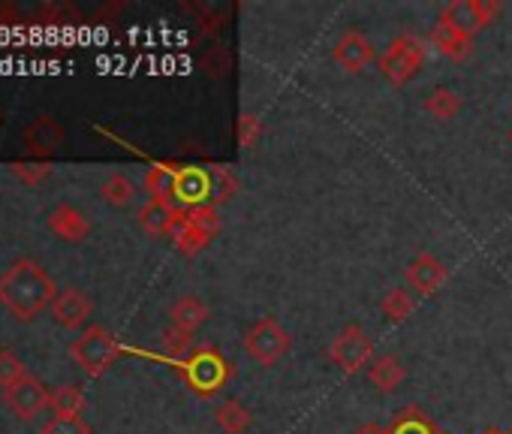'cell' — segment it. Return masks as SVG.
<instances>
[{"label": "cell", "instance_id": "cell-18", "mask_svg": "<svg viewBox=\"0 0 512 434\" xmlns=\"http://www.w3.org/2000/svg\"><path fill=\"white\" fill-rule=\"evenodd\" d=\"M368 380L377 392H395L404 380H407V368L398 356L383 353L368 365Z\"/></svg>", "mask_w": 512, "mask_h": 434}, {"label": "cell", "instance_id": "cell-33", "mask_svg": "<svg viewBox=\"0 0 512 434\" xmlns=\"http://www.w3.org/2000/svg\"><path fill=\"white\" fill-rule=\"evenodd\" d=\"M0 124H4V112H0Z\"/></svg>", "mask_w": 512, "mask_h": 434}, {"label": "cell", "instance_id": "cell-15", "mask_svg": "<svg viewBox=\"0 0 512 434\" xmlns=\"http://www.w3.org/2000/svg\"><path fill=\"white\" fill-rule=\"evenodd\" d=\"M181 221H184V208H175V205H166V202H157V199H148L139 208V227L154 239L175 236Z\"/></svg>", "mask_w": 512, "mask_h": 434}, {"label": "cell", "instance_id": "cell-6", "mask_svg": "<svg viewBox=\"0 0 512 434\" xmlns=\"http://www.w3.org/2000/svg\"><path fill=\"white\" fill-rule=\"evenodd\" d=\"M217 233H220V214H217V208L214 205H196V208L184 211V221L175 230L172 242H175L178 254L196 257V254H202L214 242Z\"/></svg>", "mask_w": 512, "mask_h": 434}, {"label": "cell", "instance_id": "cell-27", "mask_svg": "<svg viewBox=\"0 0 512 434\" xmlns=\"http://www.w3.org/2000/svg\"><path fill=\"white\" fill-rule=\"evenodd\" d=\"M193 353V335L175 329V326H166L163 332V356L172 359V362H184L187 356Z\"/></svg>", "mask_w": 512, "mask_h": 434}, {"label": "cell", "instance_id": "cell-7", "mask_svg": "<svg viewBox=\"0 0 512 434\" xmlns=\"http://www.w3.org/2000/svg\"><path fill=\"white\" fill-rule=\"evenodd\" d=\"M329 359L344 374H359L374 362V341L359 323H347L329 344Z\"/></svg>", "mask_w": 512, "mask_h": 434}, {"label": "cell", "instance_id": "cell-8", "mask_svg": "<svg viewBox=\"0 0 512 434\" xmlns=\"http://www.w3.org/2000/svg\"><path fill=\"white\" fill-rule=\"evenodd\" d=\"M497 13H500L497 0H452V4L443 7L440 22L458 28L467 37H476L497 19Z\"/></svg>", "mask_w": 512, "mask_h": 434}, {"label": "cell", "instance_id": "cell-17", "mask_svg": "<svg viewBox=\"0 0 512 434\" xmlns=\"http://www.w3.org/2000/svg\"><path fill=\"white\" fill-rule=\"evenodd\" d=\"M208 317H211V311L199 296H181L169 311V326H175L187 335H196L208 323Z\"/></svg>", "mask_w": 512, "mask_h": 434}, {"label": "cell", "instance_id": "cell-9", "mask_svg": "<svg viewBox=\"0 0 512 434\" xmlns=\"http://www.w3.org/2000/svg\"><path fill=\"white\" fill-rule=\"evenodd\" d=\"M4 404L10 407V413L22 422L37 419L46 407H49V389L40 377L28 374L22 383H16L13 389L4 392Z\"/></svg>", "mask_w": 512, "mask_h": 434}, {"label": "cell", "instance_id": "cell-2", "mask_svg": "<svg viewBox=\"0 0 512 434\" xmlns=\"http://www.w3.org/2000/svg\"><path fill=\"white\" fill-rule=\"evenodd\" d=\"M178 368H181L187 386L202 398L217 395L232 380V362L211 344L196 347L184 362H178Z\"/></svg>", "mask_w": 512, "mask_h": 434}, {"label": "cell", "instance_id": "cell-14", "mask_svg": "<svg viewBox=\"0 0 512 434\" xmlns=\"http://www.w3.org/2000/svg\"><path fill=\"white\" fill-rule=\"evenodd\" d=\"M49 230L61 239V242H70V245H79L91 236V221L88 214L73 205V202H61L52 208L49 214Z\"/></svg>", "mask_w": 512, "mask_h": 434}, {"label": "cell", "instance_id": "cell-13", "mask_svg": "<svg viewBox=\"0 0 512 434\" xmlns=\"http://www.w3.org/2000/svg\"><path fill=\"white\" fill-rule=\"evenodd\" d=\"M94 314V302L79 287H64L52 305V320L64 329H85Z\"/></svg>", "mask_w": 512, "mask_h": 434}, {"label": "cell", "instance_id": "cell-24", "mask_svg": "<svg viewBox=\"0 0 512 434\" xmlns=\"http://www.w3.org/2000/svg\"><path fill=\"white\" fill-rule=\"evenodd\" d=\"M380 311L389 323H404L413 311H416V296L407 290V287H392L383 302H380Z\"/></svg>", "mask_w": 512, "mask_h": 434}, {"label": "cell", "instance_id": "cell-10", "mask_svg": "<svg viewBox=\"0 0 512 434\" xmlns=\"http://www.w3.org/2000/svg\"><path fill=\"white\" fill-rule=\"evenodd\" d=\"M377 49L374 43L362 34V31H347L338 37V43L332 46V61L347 73V76H359L365 67H371L377 61Z\"/></svg>", "mask_w": 512, "mask_h": 434}, {"label": "cell", "instance_id": "cell-22", "mask_svg": "<svg viewBox=\"0 0 512 434\" xmlns=\"http://www.w3.org/2000/svg\"><path fill=\"white\" fill-rule=\"evenodd\" d=\"M136 196V184L130 181V175L124 172H112L106 175V181L100 184V199L112 208H127Z\"/></svg>", "mask_w": 512, "mask_h": 434}, {"label": "cell", "instance_id": "cell-3", "mask_svg": "<svg viewBox=\"0 0 512 434\" xmlns=\"http://www.w3.org/2000/svg\"><path fill=\"white\" fill-rule=\"evenodd\" d=\"M425 58H428V46H425L419 37H413V34H401V37H395V40L380 52L377 70H380V76H383L389 85L401 88V85H407L410 79H416V76L422 73Z\"/></svg>", "mask_w": 512, "mask_h": 434}, {"label": "cell", "instance_id": "cell-32", "mask_svg": "<svg viewBox=\"0 0 512 434\" xmlns=\"http://www.w3.org/2000/svg\"><path fill=\"white\" fill-rule=\"evenodd\" d=\"M482 434H512V431H503V428H488V431H482Z\"/></svg>", "mask_w": 512, "mask_h": 434}, {"label": "cell", "instance_id": "cell-28", "mask_svg": "<svg viewBox=\"0 0 512 434\" xmlns=\"http://www.w3.org/2000/svg\"><path fill=\"white\" fill-rule=\"evenodd\" d=\"M10 172L22 184H40L52 175V166L46 160H16V163H10Z\"/></svg>", "mask_w": 512, "mask_h": 434}, {"label": "cell", "instance_id": "cell-29", "mask_svg": "<svg viewBox=\"0 0 512 434\" xmlns=\"http://www.w3.org/2000/svg\"><path fill=\"white\" fill-rule=\"evenodd\" d=\"M43 434H94V431L82 416H52Z\"/></svg>", "mask_w": 512, "mask_h": 434}, {"label": "cell", "instance_id": "cell-20", "mask_svg": "<svg viewBox=\"0 0 512 434\" xmlns=\"http://www.w3.org/2000/svg\"><path fill=\"white\" fill-rule=\"evenodd\" d=\"M389 434H443V431L437 428V422H434L422 407L407 404V407H401V410L392 416Z\"/></svg>", "mask_w": 512, "mask_h": 434}, {"label": "cell", "instance_id": "cell-11", "mask_svg": "<svg viewBox=\"0 0 512 434\" xmlns=\"http://www.w3.org/2000/svg\"><path fill=\"white\" fill-rule=\"evenodd\" d=\"M64 145H67V133L52 115H37L25 127V151L31 160H46V157L58 154Z\"/></svg>", "mask_w": 512, "mask_h": 434}, {"label": "cell", "instance_id": "cell-21", "mask_svg": "<svg viewBox=\"0 0 512 434\" xmlns=\"http://www.w3.org/2000/svg\"><path fill=\"white\" fill-rule=\"evenodd\" d=\"M145 190H148L151 199L178 208V202H175V166H169V163L151 166L148 175H145Z\"/></svg>", "mask_w": 512, "mask_h": 434}, {"label": "cell", "instance_id": "cell-16", "mask_svg": "<svg viewBox=\"0 0 512 434\" xmlns=\"http://www.w3.org/2000/svg\"><path fill=\"white\" fill-rule=\"evenodd\" d=\"M431 46H434L443 58H449V61H455V64H461V61H467V58L473 55V37L461 34L458 28H452V25H446V22H440V19H437V25L431 28Z\"/></svg>", "mask_w": 512, "mask_h": 434}, {"label": "cell", "instance_id": "cell-1", "mask_svg": "<svg viewBox=\"0 0 512 434\" xmlns=\"http://www.w3.org/2000/svg\"><path fill=\"white\" fill-rule=\"evenodd\" d=\"M58 293L61 290L55 287L52 275L31 257H19L0 275V305L22 323H31L40 314L52 311Z\"/></svg>", "mask_w": 512, "mask_h": 434}, {"label": "cell", "instance_id": "cell-12", "mask_svg": "<svg viewBox=\"0 0 512 434\" xmlns=\"http://www.w3.org/2000/svg\"><path fill=\"white\" fill-rule=\"evenodd\" d=\"M404 281L413 293L419 296H434L437 290H443V284L449 281V269L443 266V260H437L434 254H419L407 263L404 269Z\"/></svg>", "mask_w": 512, "mask_h": 434}, {"label": "cell", "instance_id": "cell-31", "mask_svg": "<svg viewBox=\"0 0 512 434\" xmlns=\"http://www.w3.org/2000/svg\"><path fill=\"white\" fill-rule=\"evenodd\" d=\"M353 434H389V425H380V422H365V425H359Z\"/></svg>", "mask_w": 512, "mask_h": 434}, {"label": "cell", "instance_id": "cell-25", "mask_svg": "<svg viewBox=\"0 0 512 434\" xmlns=\"http://www.w3.org/2000/svg\"><path fill=\"white\" fill-rule=\"evenodd\" d=\"M49 407L55 410V416H82L85 410V392L79 386H58L49 392Z\"/></svg>", "mask_w": 512, "mask_h": 434}, {"label": "cell", "instance_id": "cell-5", "mask_svg": "<svg viewBox=\"0 0 512 434\" xmlns=\"http://www.w3.org/2000/svg\"><path fill=\"white\" fill-rule=\"evenodd\" d=\"M293 347V335L284 329V323L272 314L260 317L244 335V353L263 368H272L278 365Z\"/></svg>", "mask_w": 512, "mask_h": 434}, {"label": "cell", "instance_id": "cell-34", "mask_svg": "<svg viewBox=\"0 0 512 434\" xmlns=\"http://www.w3.org/2000/svg\"><path fill=\"white\" fill-rule=\"evenodd\" d=\"M509 139H512V133H509Z\"/></svg>", "mask_w": 512, "mask_h": 434}, {"label": "cell", "instance_id": "cell-30", "mask_svg": "<svg viewBox=\"0 0 512 434\" xmlns=\"http://www.w3.org/2000/svg\"><path fill=\"white\" fill-rule=\"evenodd\" d=\"M235 136H238V145H241V148H253L256 142H260V136H263V124H260V118L250 115V112H244V115L238 118Z\"/></svg>", "mask_w": 512, "mask_h": 434}, {"label": "cell", "instance_id": "cell-19", "mask_svg": "<svg viewBox=\"0 0 512 434\" xmlns=\"http://www.w3.org/2000/svg\"><path fill=\"white\" fill-rule=\"evenodd\" d=\"M214 422L220 425L223 434H244L253 425V413L244 401L238 398H223L214 410Z\"/></svg>", "mask_w": 512, "mask_h": 434}, {"label": "cell", "instance_id": "cell-26", "mask_svg": "<svg viewBox=\"0 0 512 434\" xmlns=\"http://www.w3.org/2000/svg\"><path fill=\"white\" fill-rule=\"evenodd\" d=\"M31 371H28V365H25V359L16 353V350H0V389H13L16 383H22L25 377H28Z\"/></svg>", "mask_w": 512, "mask_h": 434}, {"label": "cell", "instance_id": "cell-4", "mask_svg": "<svg viewBox=\"0 0 512 434\" xmlns=\"http://www.w3.org/2000/svg\"><path fill=\"white\" fill-rule=\"evenodd\" d=\"M118 356H121V344L103 326H88L70 341V359L88 377H103L118 362Z\"/></svg>", "mask_w": 512, "mask_h": 434}, {"label": "cell", "instance_id": "cell-23", "mask_svg": "<svg viewBox=\"0 0 512 434\" xmlns=\"http://www.w3.org/2000/svg\"><path fill=\"white\" fill-rule=\"evenodd\" d=\"M425 112H428L431 118H437V121H452V118H458V112H461V97H458L452 88L437 85V88L425 97Z\"/></svg>", "mask_w": 512, "mask_h": 434}]
</instances>
